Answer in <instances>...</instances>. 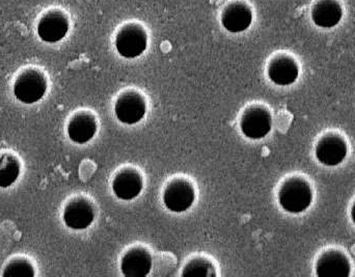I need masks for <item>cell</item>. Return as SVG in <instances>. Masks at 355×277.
I'll return each mask as SVG.
<instances>
[{
	"mask_svg": "<svg viewBox=\"0 0 355 277\" xmlns=\"http://www.w3.org/2000/svg\"><path fill=\"white\" fill-rule=\"evenodd\" d=\"M153 266L151 253L145 247H135L127 251L121 259V271L126 277L149 276Z\"/></svg>",
	"mask_w": 355,
	"mask_h": 277,
	"instance_id": "9c48e42d",
	"label": "cell"
},
{
	"mask_svg": "<svg viewBox=\"0 0 355 277\" xmlns=\"http://www.w3.org/2000/svg\"><path fill=\"white\" fill-rule=\"evenodd\" d=\"M347 152V145L341 137L327 136L317 145L316 157L324 166H337L344 161Z\"/></svg>",
	"mask_w": 355,
	"mask_h": 277,
	"instance_id": "7c38bea8",
	"label": "cell"
},
{
	"mask_svg": "<svg viewBox=\"0 0 355 277\" xmlns=\"http://www.w3.org/2000/svg\"><path fill=\"white\" fill-rule=\"evenodd\" d=\"M96 210L93 203L85 197H75L66 204L62 220L71 230L83 231L93 224Z\"/></svg>",
	"mask_w": 355,
	"mask_h": 277,
	"instance_id": "5b68a950",
	"label": "cell"
},
{
	"mask_svg": "<svg viewBox=\"0 0 355 277\" xmlns=\"http://www.w3.org/2000/svg\"><path fill=\"white\" fill-rule=\"evenodd\" d=\"M313 201L310 185L302 179L286 181L279 191V203L284 211L291 214L306 211Z\"/></svg>",
	"mask_w": 355,
	"mask_h": 277,
	"instance_id": "7a4b0ae2",
	"label": "cell"
},
{
	"mask_svg": "<svg viewBox=\"0 0 355 277\" xmlns=\"http://www.w3.org/2000/svg\"><path fill=\"white\" fill-rule=\"evenodd\" d=\"M68 30V19L60 12H48L42 17L37 24V35L46 43L54 44L62 41Z\"/></svg>",
	"mask_w": 355,
	"mask_h": 277,
	"instance_id": "8fae6325",
	"label": "cell"
},
{
	"mask_svg": "<svg viewBox=\"0 0 355 277\" xmlns=\"http://www.w3.org/2000/svg\"><path fill=\"white\" fill-rule=\"evenodd\" d=\"M352 222H354V224L355 226V203H354V207H352Z\"/></svg>",
	"mask_w": 355,
	"mask_h": 277,
	"instance_id": "ffe728a7",
	"label": "cell"
},
{
	"mask_svg": "<svg viewBox=\"0 0 355 277\" xmlns=\"http://www.w3.org/2000/svg\"><path fill=\"white\" fill-rule=\"evenodd\" d=\"M144 188V179L141 172L135 168H123L112 179L114 195L121 201H133L139 197Z\"/></svg>",
	"mask_w": 355,
	"mask_h": 277,
	"instance_id": "ba28073f",
	"label": "cell"
},
{
	"mask_svg": "<svg viewBox=\"0 0 355 277\" xmlns=\"http://www.w3.org/2000/svg\"><path fill=\"white\" fill-rule=\"evenodd\" d=\"M147 46V33L139 25H126L116 35V51L124 58L139 57L146 51Z\"/></svg>",
	"mask_w": 355,
	"mask_h": 277,
	"instance_id": "52a82bcc",
	"label": "cell"
},
{
	"mask_svg": "<svg viewBox=\"0 0 355 277\" xmlns=\"http://www.w3.org/2000/svg\"><path fill=\"white\" fill-rule=\"evenodd\" d=\"M221 22H223V27L230 33H242L252 24V10L242 2L232 3L223 12Z\"/></svg>",
	"mask_w": 355,
	"mask_h": 277,
	"instance_id": "9a60e30c",
	"label": "cell"
},
{
	"mask_svg": "<svg viewBox=\"0 0 355 277\" xmlns=\"http://www.w3.org/2000/svg\"><path fill=\"white\" fill-rule=\"evenodd\" d=\"M272 118L270 112L262 106L246 108L240 118V130L246 138L259 141L270 133Z\"/></svg>",
	"mask_w": 355,
	"mask_h": 277,
	"instance_id": "277c9868",
	"label": "cell"
},
{
	"mask_svg": "<svg viewBox=\"0 0 355 277\" xmlns=\"http://www.w3.org/2000/svg\"><path fill=\"white\" fill-rule=\"evenodd\" d=\"M3 277H33L35 269L28 258L24 256H15L8 260L2 271Z\"/></svg>",
	"mask_w": 355,
	"mask_h": 277,
	"instance_id": "ac0fdd59",
	"label": "cell"
},
{
	"mask_svg": "<svg viewBox=\"0 0 355 277\" xmlns=\"http://www.w3.org/2000/svg\"><path fill=\"white\" fill-rule=\"evenodd\" d=\"M343 10L337 0H319L312 10L313 22L322 28H333L339 24Z\"/></svg>",
	"mask_w": 355,
	"mask_h": 277,
	"instance_id": "2e32d148",
	"label": "cell"
},
{
	"mask_svg": "<svg viewBox=\"0 0 355 277\" xmlns=\"http://www.w3.org/2000/svg\"><path fill=\"white\" fill-rule=\"evenodd\" d=\"M269 79L279 87L293 84L298 78L300 69L297 64L288 56H279L271 60L268 66Z\"/></svg>",
	"mask_w": 355,
	"mask_h": 277,
	"instance_id": "4fadbf2b",
	"label": "cell"
},
{
	"mask_svg": "<svg viewBox=\"0 0 355 277\" xmlns=\"http://www.w3.org/2000/svg\"><path fill=\"white\" fill-rule=\"evenodd\" d=\"M48 79L39 69L28 68L19 73L15 79L12 93L21 103L31 105L43 99L47 93Z\"/></svg>",
	"mask_w": 355,
	"mask_h": 277,
	"instance_id": "6da1fadb",
	"label": "cell"
},
{
	"mask_svg": "<svg viewBox=\"0 0 355 277\" xmlns=\"http://www.w3.org/2000/svg\"><path fill=\"white\" fill-rule=\"evenodd\" d=\"M182 276L211 277L216 276L214 265L206 258L196 257L184 266Z\"/></svg>",
	"mask_w": 355,
	"mask_h": 277,
	"instance_id": "d6986e66",
	"label": "cell"
},
{
	"mask_svg": "<svg viewBox=\"0 0 355 277\" xmlns=\"http://www.w3.org/2000/svg\"><path fill=\"white\" fill-rule=\"evenodd\" d=\"M97 130L96 116L85 110L73 114L67 125L69 138L77 145H85L91 141L95 137Z\"/></svg>",
	"mask_w": 355,
	"mask_h": 277,
	"instance_id": "30bf717a",
	"label": "cell"
},
{
	"mask_svg": "<svg viewBox=\"0 0 355 277\" xmlns=\"http://www.w3.org/2000/svg\"><path fill=\"white\" fill-rule=\"evenodd\" d=\"M350 271L349 260L339 251L324 253L316 266V276L318 277H348Z\"/></svg>",
	"mask_w": 355,
	"mask_h": 277,
	"instance_id": "5bb4252c",
	"label": "cell"
},
{
	"mask_svg": "<svg viewBox=\"0 0 355 277\" xmlns=\"http://www.w3.org/2000/svg\"><path fill=\"white\" fill-rule=\"evenodd\" d=\"M147 114V102L137 91H125L114 103V114L124 125H135L144 120Z\"/></svg>",
	"mask_w": 355,
	"mask_h": 277,
	"instance_id": "8992f818",
	"label": "cell"
},
{
	"mask_svg": "<svg viewBox=\"0 0 355 277\" xmlns=\"http://www.w3.org/2000/svg\"><path fill=\"white\" fill-rule=\"evenodd\" d=\"M162 201L164 207L172 213L180 214L188 211L196 202L193 185L186 179H174L164 188Z\"/></svg>",
	"mask_w": 355,
	"mask_h": 277,
	"instance_id": "3957f363",
	"label": "cell"
},
{
	"mask_svg": "<svg viewBox=\"0 0 355 277\" xmlns=\"http://www.w3.org/2000/svg\"><path fill=\"white\" fill-rule=\"evenodd\" d=\"M21 161L12 152H0V188H8L18 180Z\"/></svg>",
	"mask_w": 355,
	"mask_h": 277,
	"instance_id": "e0dca14e",
	"label": "cell"
}]
</instances>
